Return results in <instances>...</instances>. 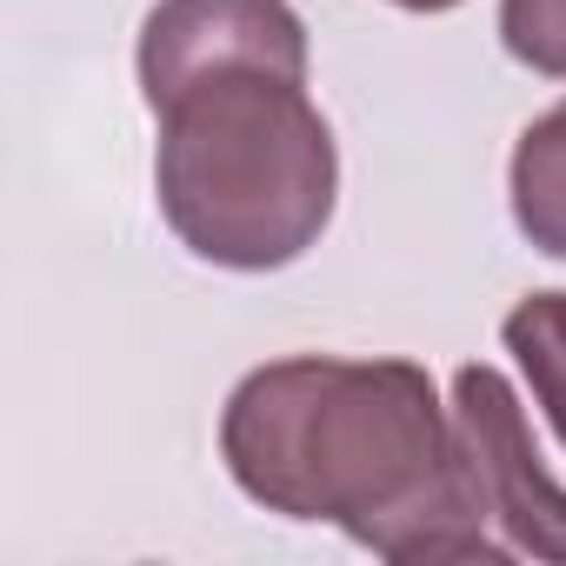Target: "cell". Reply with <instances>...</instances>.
Listing matches in <instances>:
<instances>
[{
	"label": "cell",
	"instance_id": "cell-1",
	"mask_svg": "<svg viewBox=\"0 0 566 566\" xmlns=\"http://www.w3.org/2000/svg\"><path fill=\"white\" fill-rule=\"evenodd\" d=\"M134 61L160 120L154 193L180 247L233 273L301 260L340 193L301 14L287 0H160Z\"/></svg>",
	"mask_w": 566,
	"mask_h": 566
},
{
	"label": "cell",
	"instance_id": "cell-4",
	"mask_svg": "<svg viewBox=\"0 0 566 566\" xmlns=\"http://www.w3.org/2000/svg\"><path fill=\"white\" fill-rule=\"evenodd\" d=\"M506 187H513V220H520V233H526L539 253L566 260V101L546 107L539 120H526V134H520V147H513Z\"/></svg>",
	"mask_w": 566,
	"mask_h": 566
},
{
	"label": "cell",
	"instance_id": "cell-3",
	"mask_svg": "<svg viewBox=\"0 0 566 566\" xmlns=\"http://www.w3.org/2000/svg\"><path fill=\"white\" fill-rule=\"evenodd\" d=\"M453 420H460L480 500H486L493 526L506 533V546L566 566V486L546 473L533 427H526V407L506 387V374L500 367H460L453 374Z\"/></svg>",
	"mask_w": 566,
	"mask_h": 566
},
{
	"label": "cell",
	"instance_id": "cell-5",
	"mask_svg": "<svg viewBox=\"0 0 566 566\" xmlns=\"http://www.w3.org/2000/svg\"><path fill=\"white\" fill-rule=\"evenodd\" d=\"M506 354L520 360L533 400L546 407L559 447H566V294H526L506 321H500Z\"/></svg>",
	"mask_w": 566,
	"mask_h": 566
},
{
	"label": "cell",
	"instance_id": "cell-7",
	"mask_svg": "<svg viewBox=\"0 0 566 566\" xmlns=\"http://www.w3.org/2000/svg\"><path fill=\"white\" fill-rule=\"evenodd\" d=\"M394 8H407V14H447V8H460V0H394Z\"/></svg>",
	"mask_w": 566,
	"mask_h": 566
},
{
	"label": "cell",
	"instance_id": "cell-2",
	"mask_svg": "<svg viewBox=\"0 0 566 566\" xmlns=\"http://www.w3.org/2000/svg\"><path fill=\"white\" fill-rule=\"evenodd\" d=\"M233 486L287 520H334L394 566L506 559L453 407L413 360L301 354L253 367L220 413Z\"/></svg>",
	"mask_w": 566,
	"mask_h": 566
},
{
	"label": "cell",
	"instance_id": "cell-6",
	"mask_svg": "<svg viewBox=\"0 0 566 566\" xmlns=\"http://www.w3.org/2000/svg\"><path fill=\"white\" fill-rule=\"evenodd\" d=\"M500 41L520 67L566 81V0H500Z\"/></svg>",
	"mask_w": 566,
	"mask_h": 566
}]
</instances>
